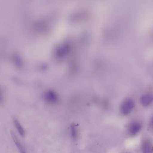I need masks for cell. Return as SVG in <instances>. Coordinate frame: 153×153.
Wrapping results in <instances>:
<instances>
[{"label": "cell", "mask_w": 153, "mask_h": 153, "mask_svg": "<svg viewBox=\"0 0 153 153\" xmlns=\"http://www.w3.org/2000/svg\"><path fill=\"white\" fill-rule=\"evenodd\" d=\"M11 137L13 141L16 144V146L17 148L18 149L20 153H26V150H25V148L23 146L22 144H21L19 140L18 139L17 137L16 136V134L13 132H11Z\"/></svg>", "instance_id": "277c9868"}, {"label": "cell", "mask_w": 153, "mask_h": 153, "mask_svg": "<svg viewBox=\"0 0 153 153\" xmlns=\"http://www.w3.org/2000/svg\"><path fill=\"white\" fill-rule=\"evenodd\" d=\"M134 105L135 104L134 101L131 98H128L125 100L122 104L120 108L121 112L124 115L129 114L133 110Z\"/></svg>", "instance_id": "6da1fadb"}, {"label": "cell", "mask_w": 153, "mask_h": 153, "mask_svg": "<svg viewBox=\"0 0 153 153\" xmlns=\"http://www.w3.org/2000/svg\"><path fill=\"white\" fill-rule=\"evenodd\" d=\"M142 151L143 153H153L152 144L148 140H146L142 143Z\"/></svg>", "instance_id": "5b68a950"}, {"label": "cell", "mask_w": 153, "mask_h": 153, "mask_svg": "<svg viewBox=\"0 0 153 153\" xmlns=\"http://www.w3.org/2000/svg\"><path fill=\"white\" fill-rule=\"evenodd\" d=\"M13 122H14V125L16 127L17 131L19 133V135L21 137H24L25 135V131L23 128V126L20 124L18 120H17L16 118L13 119Z\"/></svg>", "instance_id": "8992f818"}, {"label": "cell", "mask_w": 153, "mask_h": 153, "mask_svg": "<svg viewBox=\"0 0 153 153\" xmlns=\"http://www.w3.org/2000/svg\"><path fill=\"white\" fill-rule=\"evenodd\" d=\"M141 123L138 121H134L131 123L128 127V131L131 136H135L141 130Z\"/></svg>", "instance_id": "7a4b0ae2"}, {"label": "cell", "mask_w": 153, "mask_h": 153, "mask_svg": "<svg viewBox=\"0 0 153 153\" xmlns=\"http://www.w3.org/2000/svg\"><path fill=\"white\" fill-rule=\"evenodd\" d=\"M140 101L143 106H148L153 102V94L150 93L144 94L140 97Z\"/></svg>", "instance_id": "3957f363"}, {"label": "cell", "mask_w": 153, "mask_h": 153, "mask_svg": "<svg viewBox=\"0 0 153 153\" xmlns=\"http://www.w3.org/2000/svg\"><path fill=\"white\" fill-rule=\"evenodd\" d=\"M70 133L71 138L73 139L76 140L77 138L78 130L76 124L72 123L70 127Z\"/></svg>", "instance_id": "52a82bcc"}, {"label": "cell", "mask_w": 153, "mask_h": 153, "mask_svg": "<svg viewBox=\"0 0 153 153\" xmlns=\"http://www.w3.org/2000/svg\"><path fill=\"white\" fill-rule=\"evenodd\" d=\"M151 124H152V125H153V119H152V121H151Z\"/></svg>", "instance_id": "ba28073f"}]
</instances>
